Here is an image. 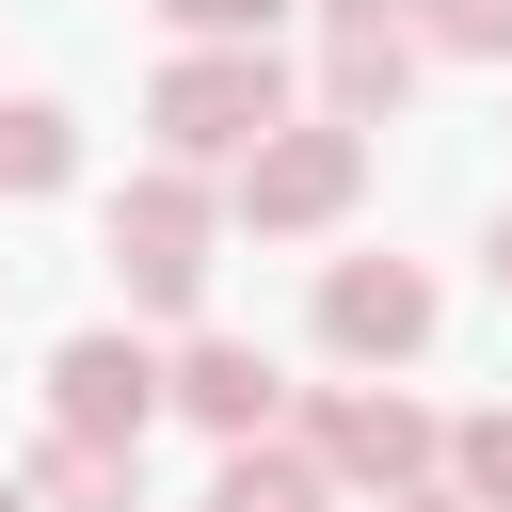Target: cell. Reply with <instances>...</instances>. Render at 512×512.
Here are the masks:
<instances>
[{"label":"cell","instance_id":"obj_6","mask_svg":"<svg viewBox=\"0 0 512 512\" xmlns=\"http://www.w3.org/2000/svg\"><path fill=\"white\" fill-rule=\"evenodd\" d=\"M176 400V368L128 336V320H96V336H64L48 352V432H112V448H144V416Z\"/></svg>","mask_w":512,"mask_h":512},{"label":"cell","instance_id":"obj_9","mask_svg":"<svg viewBox=\"0 0 512 512\" xmlns=\"http://www.w3.org/2000/svg\"><path fill=\"white\" fill-rule=\"evenodd\" d=\"M208 512H336V464H320L304 432H240L224 480H208Z\"/></svg>","mask_w":512,"mask_h":512},{"label":"cell","instance_id":"obj_13","mask_svg":"<svg viewBox=\"0 0 512 512\" xmlns=\"http://www.w3.org/2000/svg\"><path fill=\"white\" fill-rule=\"evenodd\" d=\"M416 16V48H448V64H512V0H400Z\"/></svg>","mask_w":512,"mask_h":512},{"label":"cell","instance_id":"obj_8","mask_svg":"<svg viewBox=\"0 0 512 512\" xmlns=\"http://www.w3.org/2000/svg\"><path fill=\"white\" fill-rule=\"evenodd\" d=\"M176 416L224 432V448H240V432H288V368H272L256 336H208V320H192V336H176Z\"/></svg>","mask_w":512,"mask_h":512},{"label":"cell","instance_id":"obj_14","mask_svg":"<svg viewBox=\"0 0 512 512\" xmlns=\"http://www.w3.org/2000/svg\"><path fill=\"white\" fill-rule=\"evenodd\" d=\"M272 16H288V0H160L176 48H272Z\"/></svg>","mask_w":512,"mask_h":512},{"label":"cell","instance_id":"obj_11","mask_svg":"<svg viewBox=\"0 0 512 512\" xmlns=\"http://www.w3.org/2000/svg\"><path fill=\"white\" fill-rule=\"evenodd\" d=\"M80 176V112L64 96H0V192L32 208V192H64Z\"/></svg>","mask_w":512,"mask_h":512},{"label":"cell","instance_id":"obj_2","mask_svg":"<svg viewBox=\"0 0 512 512\" xmlns=\"http://www.w3.org/2000/svg\"><path fill=\"white\" fill-rule=\"evenodd\" d=\"M144 128H160V160L240 176V160L288 128V64H272V48H176V64L144 80Z\"/></svg>","mask_w":512,"mask_h":512},{"label":"cell","instance_id":"obj_5","mask_svg":"<svg viewBox=\"0 0 512 512\" xmlns=\"http://www.w3.org/2000/svg\"><path fill=\"white\" fill-rule=\"evenodd\" d=\"M432 320H448V288H432L416 256H336V272H320V352H336V368H416Z\"/></svg>","mask_w":512,"mask_h":512},{"label":"cell","instance_id":"obj_17","mask_svg":"<svg viewBox=\"0 0 512 512\" xmlns=\"http://www.w3.org/2000/svg\"><path fill=\"white\" fill-rule=\"evenodd\" d=\"M0 512H48V496H32V480H0Z\"/></svg>","mask_w":512,"mask_h":512},{"label":"cell","instance_id":"obj_12","mask_svg":"<svg viewBox=\"0 0 512 512\" xmlns=\"http://www.w3.org/2000/svg\"><path fill=\"white\" fill-rule=\"evenodd\" d=\"M448 480H464L480 512H512V400H480V416H448Z\"/></svg>","mask_w":512,"mask_h":512},{"label":"cell","instance_id":"obj_3","mask_svg":"<svg viewBox=\"0 0 512 512\" xmlns=\"http://www.w3.org/2000/svg\"><path fill=\"white\" fill-rule=\"evenodd\" d=\"M352 192H368V128H352V112H288V128L224 176V224H256V240H320V224H352Z\"/></svg>","mask_w":512,"mask_h":512},{"label":"cell","instance_id":"obj_15","mask_svg":"<svg viewBox=\"0 0 512 512\" xmlns=\"http://www.w3.org/2000/svg\"><path fill=\"white\" fill-rule=\"evenodd\" d=\"M384 512H480V496H464V480H416V496H384Z\"/></svg>","mask_w":512,"mask_h":512},{"label":"cell","instance_id":"obj_4","mask_svg":"<svg viewBox=\"0 0 512 512\" xmlns=\"http://www.w3.org/2000/svg\"><path fill=\"white\" fill-rule=\"evenodd\" d=\"M288 432L336 464V496H416V480H448V416L400 400V384H320Z\"/></svg>","mask_w":512,"mask_h":512},{"label":"cell","instance_id":"obj_10","mask_svg":"<svg viewBox=\"0 0 512 512\" xmlns=\"http://www.w3.org/2000/svg\"><path fill=\"white\" fill-rule=\"evenodd\" d=\"M16 480H32L48 512H144V448H112V432H48Z\"/></svg>","mask_w":512,"mask_h":512},{"label":"cell","instance_id":"obj_16","mask_svg":"<svg viewBox=\"0 0 512 512\" xmlns=\"http://www.w3.org/2000/svg\"><path fill=\"white\" fill-rule=\"evenodd\" d=\"M480 272H496V304H512V208H496V224H480Z\"/></svg>","mask_w":512,"mask_h":512},{"label":"cell","instance_id":"obj_1","mask_svg":"<svg viewBox=\"0 0 512 512\" xmlns=\"http://www.w3.org/2000/svg\"><path fill=\"white\" fill-rule=\"evenodd\" d=\"M112 288H128V320H192L208 304V240H224V176H192V160H144L128 192H112Z\"/></svg>","mask_w":512,"mask_h":512},{"label":"cell","instance_id":"obj_7","mask_svg":"<svg viewBox=\"0 0 512 512\" xmlns=\"http://www.w3.org/2000/svg\"><path fill=\"white\" fill-rule=\"evenodd\" d=\"M416 16L400 0H320V112H352V128H384L400 96H416Z\"/></svg>","mask_w":512,"mask_h":512}]
</instances>
